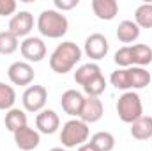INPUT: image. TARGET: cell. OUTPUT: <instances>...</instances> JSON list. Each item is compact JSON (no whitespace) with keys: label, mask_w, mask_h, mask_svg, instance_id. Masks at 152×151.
<instances>
[{"label":"cell","mask_w":152,"mask_h":151,"mask_svg":"<svg viewBox=\"0 0 152 151\" xmlns=\"http://www.w3.org/2000/svg\"><path fill=\"white\" fill-rule=\"evenodd\" d=\"M16 2L14 0H0V16H11L16 13Z\"/></svg>","instance_id":"obj_28"},{"label":"cell","mask_w":152,"mask_h":151,"mask_svg":"<svg viewBox=\"0 0 152 151\" xmlns=\"http://www.w3.org/2000/svg\"><path fill=\"white\" fill-rule=\"evenodd\" d=\"M85 55L90 57L92 61H101L108 55V50H110V43L108 39L104 38L103 34L96 32V34H90L88 38L85 39Z\"/></svg>","instance_id":"obj_7"},{"label":"cell","mask_w":152,"mask_h":151,"mask_svg":"<svg viewBox=\"0 0 152 151\" xmlns=\"http://www.w3.org/2000/svg\"><path fill=\"white\" fill-rule=\"evenodd\" d=\"M99 75H101V68L97 64H94V62H88V64L80 66L75 71V82L83 87V85H87L90 80H94L96 76H99Z\"/></svg>","instance_id":"obj_18"},{"label":"cell","mask_w":152,"mask_h":151,"mask_svg":"<svg viewBox=\"0 0 152 151\" xmlns=\"http://www.w3.org/2000/svg\"><path fill=\"white\" fill-rule=\"evenodd\" d=\"M94 14L99 20L110 21L118 14V2L117 0H92L90 2Z\"/></svg>","instance_id":"obj_14"},{"label":"cell","mask_w":152,"mask_h":151,"mask_svg":"<svg viewBox=\"0 0 152 151\" xmlns=\"http://www.w3.org/2000/svg\"><path fill=\"white\" fill-rule=\"evenodd\" d=\"M140 38V27L133 20H124L117 27V39L120 43H134Z\"/></svg>","instance_id":"obj_16"},{"label":"cell","mask_w":152,"mask_h":151,"mask_svg":"<svg viewBox=\"0 0 152 151\" xmlns=\"http://www.w3.org/2000/svg\"><path fill=\"white\" fill-rule=\"evenodd\" d=\"M104 112V107H103V101L96 96H87L85 98V103H83V109L80 114V119L87 124H92V123H97Z\"/></svg>","instance_id":"obj_13"},{"label":"cell","mask_w":152,"mask_h":151,"mask_svg":"<svg viewBox=\"0 0 152 151\" xmlns=\"http://www.w3.org/2000/svg\"><path fill=\"white\" fill-rule=\"evenodd\" d=\"M117 114L122 123L133 124L136 119L143 115V105L140 96L134 91H126L118 100H117Z\"/></svg>","instance_id":"obj_3"},{"label":"cell","mask_w":152,"mask_h":151,"mask_svg":"<svg viewBox=\"0 0 152 151\" xmlns=\"http://www.w3.org/2000/svg\"><path fill=\"white\" fill-rule=\"evenodd\" d=\"M83 103H85V96L76 89H67L60 98L62 110L66 114H69V115H73V117H80Z\"/></svg>","instance_id":"obj_11"},{"label":"cell","mask_w":152,"mask_h":151,"mask_svg":"<svg viewBox=\"0 0 152 151\" xmlns=\"http://www.w3.org/2000/svg\"><path fill=\"white\" fill-rule=\"evenodd\" d=\"M127 73H129V87L131 89H143L151 84V73L145 70V68H140V66H131L127 68Z\"/></svg>","instance_id":"obj_17"},{"label":"cell","mask_w":152,"mask_h":151,"mask_svg":"<svg viewBox=\"0 0 152 151\" xmlns=\"http://www.w3.org/2000/svg\"><path fill=\"white\" fill-rule=\"evenodd\" d=\"M34 29V16L28 11H20L9 20V32L16 38H28Z\"/></svg>","instance_id":"obj_9"},{"label":"cell","mask_w":152,"mask_h":151,"mask_svg":"<svg viewBox=\"0 0 152 151\" xmlns=\"http://www.w3.org/2000/svg\"><path fill=\"white\" fill-rule=\"evenodd\" d=\"M50 151H67L66 148H51Z\"/></svg>","instance_id":"obj_31"},{"label":"cell","mask_w":152,"mask_h":151,"mask_svg":"<svg viewBox=\"0 0 152 151\" xmlns=\"http://www.w3.org/2000/svg\"><path fill=\"white\" fill-rule=\"evenodd\" d=\"M12 135H14V142H16V146H18L21 151L36 150V148L39 146V142H41V135H39V132L37 130H34V128H30L28 124L23 126V128H20V130H16Z\"/></svg>","instance_id":"obj_10"},{"label":"cell","mask_w":152,"mask_h":151,"mask_svg":"<svg viewBox=\"0 0 152 151\" xmlns=\"http://www.w3.org/2000/svg\"><path fill=\"white\" fill-rule=\"evenodd\" d=\"M115 64L118 68H131L133 66V52L131 46H122L115 52Z\"/></svg>","instance_id":"obj_27"},{"label":"cell","mask_w":152,"mask_h":151,"mask_svg":"<svg viewBox=\"0 0 152 151\" xmlns=\"http://www.w3.org/2000/svg\"><path fill=\"white\" fill-rule=\"evenodd\" d=\"M20 43L14 34H11L9 30H2L0 32V55H11L18 50Z\"/></svg>","instance_id":"obj_24"},{"label":"cell","mask_w":152,"mask_h":151,"mask_svg":"<svg viewBox=\"0 0 152 151\" xmlns=\"http://www.w3.org/2000/svg\"><path fill=\"white\" fill-rule=\"evenodd\" d=\"M110 82L115 89H120V91H129V73H127V68H118L117 71L112 73L110 76Z\"/></svg>","instance_id":"obj_26"},{"label":"cell","mask_w":152,"mask_h":151,"mask_svg":"<svg viewBox=\"0 0 152 151\" xmlns=\"http://www.w3.org/2000/svg\"><path fill=\"white\" fill-rule=\"evenodd\" d=\"M20 52L25 62H41L46 57V44L41 38H25L20 43Z\"/></svg>","instance_id":"obj_6"},{"label":"cell","mask_w":152,"mask_h":151,"mask_svg":"<svg viewBox=\"0 0 152 151\" xmlns=\"http://www.w3.org/2000/svg\"><path fill=\"white\" fill-rule=\"evenodd\" d=\"M4 121H5V128L14 133L16 130L27 126V114L21 109H11V110H7Z\"/></svg>","instance_id":"obj_19"},{"label":"cell","mask_w":152,"mask_h":151,"mask_svg":"<svg viewBox=\"0 0 152 151\" xmlns=\"http://www.w3.org/2000/svg\"><path fill=\"white\" fill-rule=\"evenodd\" d=\"M69 29V21L67 18L55 11V9H44L37 18V30L41 32V36L50 39H58L67 34Z\"/></svg>","instance_id":"obj_2"},{"label":"cell","mask_w":152,"mask_h":151,"mask_svg":"<svg viewBox=\"0 0 152 151\" xmlns=\"http://www.w3.org/2000/svg\"><path fill=\"white\" fill-rule=\"evenodd\" d=\"M53 4H55V11H71V9H75L76 5L80 4V0H53Z\"/></svg>","instance_id":"obj_29"},{"label":"cell","mask_w":152,"mask_h":151,"mask_svg":"<svg viewBox=\"0 0 152 151\" xmlns=\"http://www.w3.org/2000/svg\"><path fill=\"white\" fill-rule=\"evenodd\" d=\"M104 89H106V80H104L103 73L99 76H96L94 80H90L87 85H83L85 94H87V96H96V98H99V96L104 93Z\"/></svg>","instance_id":"obj_25"},{"label":"cell","mask_w":152,"mask_h":151,"mask_svg":"<svg viewBox=\"0 0 152 151\" xmlns=\"http://www.w3.org/2000/svg\"><path fill=\"white\" fill-rule=\"evenodd\" d=\"M131 135L136 141H149L152 139V117L142 115L131 124Z\"/></svg>","instance_id":"obj_15"},{"label":"cell","mask_w":152,"mask_h":151,"mask_svg":"<svg viewBox=\"0 0 152 151\" xmlns=\"http://www.w3.org/2000/svg\"><path fill=\"white\" fill-rule=\"evenodd\" d=\"M134 23L140 29H152V4H142L136 7Z\"/></svg>","instance_id":"obj_22"},{"label":"cell","mask_w":152,"mask_h":151,"mask_svg":"<svg viewBox=\"0 0 152 151\" xmlns=\"http://www.w3.org/2000/svg\"><path fill=\"white\" fill-rule=\"evenodd\" d=\"M14 101H16V91H14V87L0 82V110H11V109H14Z\"/></svg>","instance_id":"obj_23"},{"label":"cell","mask_w":152,"mask_h":151,"mask_svg":"<svg viewBox=\"0 0 152 151\" xmlns=\"http://www.w3.org/2000/svg\"><path fill=\"white\" fill-rule=\"evenodd\" d=\"M88 135H90V130L87 123H83L81 119H69L62 126L60 142L64 148H76V146L80 148L88 141Z\"/></svg>","instance_id":"obj_4"},{"label":"cell","mask_w":152,"mask_h":151,"mask_svg":"<svg viewBox=\"0 0 152 151\" xmlns=\"http://www.w3.org/2000/svg\"><path fill=\"white\" fill-rule=\"evenodd\" d=\"M7 76L14 85H30L34 82V68L32 64L25 62V61H16L9 66L7 70Z\"/></svg>","instance_id":"obj_8"},{"label":"cell","mask_w":152,"mask_h":151,"mask_svg":"<svg viewBox=\"0 0 152 151\" xmlns=\"http://www.w3.org/2000/svg\"><path fill=\"white\" fill-rule=\"evenodd\" d=\"M60 126V117L58 114L51 109H44L37 114L36 117V128H37L39 133H44V135H53Z\"/></svg>","instance_id":"obj_12"},{"label":"cell","mask_w":152,"mask_h":151,"mask_svg":"<svg viewBox=\"0 0 152 151\" xmlns=\"http://www.w3.org/2000/svg\"><path fill=\"white\" fill-rule=\"evenodd\" d=\"M131 52H133V66L145 68L152 62V48L149 44H133Z\"/></svg>","instance_id":"obj_20"},{"label":"cell","mask_w":152,"mask_h":151,"mask_svg":"<svg viewBox=\"0 0 152 151\" xmlns=\"http://www.w3.org/2000/svg\"><path fill=\"white\" fill-rule=\"evenodd\" d=\"M46 100H48V91L44 85H28L21 96L23 109L27 112L34 114H39L41 110H44Z\"/></svg>","instance_id":"obj_5"},{"label":"cell","mask_w":152,"mask_h":151,"mask_svg":"<svg viewBox=\"0 0 152 151\" xmlns=\"http://www.w3.org/2000/svg\"><path fill=\"white\" fill-rule=\"evenodd\" d=\"M78 151H97V150H96L90 142H85V144H81V146L78 148Z\"/></svg>","instance_id":"obj_30"},{"label":"cell","mask_w":152,"mask_h":151,"mask_svg":"<svg viewBox=\"0 0 152 151\" xmlns=\"http://www.w3.org/2000/svg\"><path fill=\"white\" fill-rule=\"evenodd\" d=\"M90 144L97 151H113L115 137L110 132H97L90 137Z\"/></svg>","instance_id":"obj_21"},{"label":"cell","mask_w":152,"mask_h":151,"mask_svg":"<svg viewBox=\"0 0 152 151\" xmlns=\"http://www.w3.org/2000/svg\"><path fill=\"white\" fill-rule=\"evenodd\" d=\"M80 59H81V48L73 41H64L53 50L50 57V68L58 75H66L73 71V68L80 62Z\"/></svg>","instance_id":"obj_1"}]
</instances>
